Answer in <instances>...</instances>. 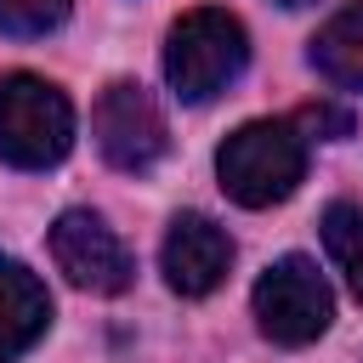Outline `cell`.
<instances>
[{"instance_id":"obj_8","label":"cell","mask_w":363,"mask_h":363,"mask_svg":"<svg viewBox=\"0 0 363 363\" xmlns=\"http://www.w3.org/2000/svg\"><path fill=\"white\" fill-rule=\"evenodd\" d=\"M45 329H51V295H45V284L23 261L0 255V363H17Z\"/></svg>"},{"instance_id":"obj_7","label":"cell","mask_w":363,"mask_h":363,"mask_svg":"<svg viewBox=\"0 0 363 363\" xmlns=\"http://www.w3.org/2000/svg\"><path fill=\"white\" fill-rule=\"evenodd\" d=\"M159 267H164V284H170L176 295L199 301V295H210V289L227 278V267H233V238H227V227H216L204 210H182V216L170 221V233H164Z\"/></svg>"},{"instance_id":"obj_12","label":"cell","mask_w":363,"mask_h":363,"mask_svg":"<svg viewBox=\"0 0 363 363\" xmlns=\"http://www.w3.org/2000/svg\"><path fill=\"white\" fill-rule=\"evenodd\" d=\"M295 125L306 130V142L318 136V142H340L346 130H352V119L340 113V108H329V102H312V108H301L295 113Z\"/></svg>"},{"instance_id":"obj_11","label":"cell","mask_w":363,"mask_h":363,"mask_svg":"<svg viewBox=\"0 0 363 363\" xmlns=\"http://www.w3.org/2000/svg\"><path fill=\"white\" fill-rule=\"evenodd\" d=\"M68 6L74 0H0V34L40 40V34H51V28L68 23Z\"/></svg>"},{"instance_id":"obj_4","label":"cell","mask_w":363,"mask_h":363,"mask_svg":"<svg viewBox=\"0 0 363 363\" xmlns=\"http://www.w3.org/2000/svg\"><path fill=\"white\" fill-rule=\"evenodd\" d=\"M255 323L272 346H312L335 323V295L306 255H284L255 278Z\"/></svg>"},{"instance_id":"obj_9","label":"cell","mask_w":363,"mask_h":363,"mask_svg":"<svg viewBox=\"0 0 363 363\" xmlns=\"http://www.w3.org/2000/svg\"><path fill=\"white\" fill-rule=\"evenodd\" d=\"M312 68L335 91H363V0L340 6L318 34H312Z\"/></svg>"},{"instance_id":"obj_1","label":"cell","mask_w":363,"mask_h":363,"mask_svg":"<svg viewBox=\"0 0 363 363\" xmlns=\"http://www.w3.org/2000/svg\"><path fill=\"white\" fill-rule=\"evenodd\" d=\"M216 176H221L227 199L244 210L284 204L306 176V130L295 119H250L221 142Z\"/></svg>"},{"instance_id":"obj_2","label":"cell","mask_w":363,"mask_h":363,"mask_svg":"<svg viewBox=\"0 0 363 363\" xmlns=\"http://www.w3.org/2000/svg\"><path fill=\"white\" fill-rule=\"evenodd\" d=\"M250 68V34L233 11L199 6L164 34V79L182 102H216Z\"/></svg>"},{"instance_id":"obj_3","label":"cell","mask_w":363,"mask_h":363,"mask_svg":"<svg viewBox=\"0 0 363 363\" xmlns=\"http://www.w3.org/2000/svg\"><path fill=\"white\" fill-rule=\"evenodd\" d=\"M74 147V102L40 74L0 79V159L11 170H51Z\"/></svg>"},{"instance_id":"obj_6","label":"cell","mask_w":363,"mask_h":363,"mask_svg":"<svg viewBox=\"0 0 363 363\" xmlns=\"http://www.w3.org/2000/svg\"><path fill=\"white\" fill-rule=\"evenodd\" d=\"M51 261H57V272H68L74 289H91V295H125L136 278L130 250L91 210H62L51 221Z\"/></svg>"},{"instance_id":"obj_5","label":"cell","mask_w":363,"mask_h":363,"mask_svg":"<svg viewBox=\"0 0 363 363\" xmlns=\"http://www.w3.org/2000/svg\"><path fill=\"white\" fill-rule=\"evenodd\" d=\"M91 130H96V147L113 170L125 176H147L164 147H170V130H164V113L159 102L147 96V85L136 79H113L102 96H96V113H91Z\"/></svg>"},{"instance_id":"obj_10","label":"cell","mask_w":363,"mask_h":363,"mask_svg":"<svg viewBox=\"0 0 363 363\" xmlns=\"http://www.w3.org/2000/svg\"><path fill=\"white\" fill-rule=\"evenodd\" d=\"M323 250H329V261L340 267V278H346V289L363 301V204H346V199H335L329 210H323Z\"/></svg>"},{"instance_id":"obj_13","label":"cell","mask_w":363,"mask_h":363,"mask_svg":"<svg viewBox=\"0 0 363 363\" xmlns=\"http://www.w3.org/2000/svg\"><path fill=\"white\" fill-rule=\"evenodd\" d=\"M278 6H306V0H278Z\"/></svg>"}]
</instances>
